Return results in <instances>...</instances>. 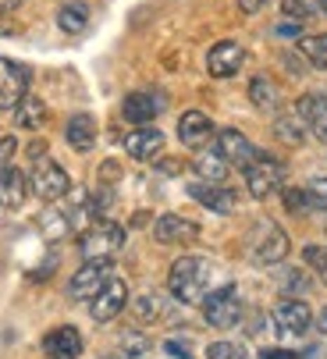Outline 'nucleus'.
Masks as SVG:
<instances>
[{"label":"nucleus","mask_w":327,"mask_h":359,"mask_svg":"<svg viewBox=\"0 0 327 359\" xmlns=\"http://www.w3.org/2000/svg\"><path fill=\"white\" fill-rule=\"evenodd\" d=\"M168 288L178 302L199 306L210 292V264L199 260V256H178L168 271Z\"/></svg>","instance_id":"f257e3e1"},{"label":"nucleus","mask_w":327,"mask_h":359,"mask_svg":"<svg viewBox=\"0 0 327 359\" xmlns=\"http://www.w3.org/2000/svg\"><path fill=\"white\" fill-rule=\"evenodd\" d=\"M288 249H292V242H288L281 224H274V221H256L253 224V231H249V260L253 264L274 267L288 256Z\"/></svg>","instance_id":"f03ea898"},{"label":"nucleus","mask_w":327,"mask_h":359,"mask_svg":"<svg viewBox=\"0 0 327 359\" xmlns=\"http://www.w3.org/2000/svg\"><path fill=\"white\" fill-rule=\"evenodd\" d=\"M121 245H125V228L114 224V221L96 217L86 231H79V252H82V260H114Z\"/></svg>","instance_id":"7ed1b4c3"},{"label":"nucleus","mask_w":327,"mask_h":359,"mask_svg":"<svg viewBox=\"0 0 327 359\" xmlns=\"http://www.w3.org/2000/svg\"><path fill=\"white\" fill-rule=\"evenodd\" d=\"M199 306H203V320L210 327H217V331H232L242 320V299H239V288L235 285L206 292V299Z\"/></svg>","instance_id":"20e7f679"},{"label":"nucleus","mask_w":327,"mask_h":359,"mask_svg":"<svg viewBox=\"0 0 327 359\" xmlns=\"http://www.w3.org/2000/svg\"><path fill=\"white\" fill-rule=\"evenodd\" d=\"M29 189H32V196H39L43 203H61V199L72 192V178H68V171H65L58 161L39 157V161L32 164Z\"/></svg>","instance_id":"39448f33"},{"label":"nucleus","mask_w":327,"mask_h":359,"mask_svg":"<svg viewBox=\"0 0 327 359\" xmlns=\"http://www.w3.org/2000/svg\"><path fill=\"white\" fill-rule=\"evenodd\" d=\"M285 185V164L278 157H267V153H256V161L246 168V189L253 199H267L281 192Z\"/></svg>","instance_id":"423d86ee"},{"label":"nucleus","mask_w":327,"mask_h":359,"mask_svg":"<svg viewBox=\"0 0 327 359\" xmlns=\"http://www.w3.org/2000/svg\"><path fill=\"white\" fill-rule=\"evenodd\" d=\"M111 278H114V264H111V260H86V264L68 278V295H72L75 302H89Z\"/></svg>","instance_id":"0eeeda50"},{"label":"nucleus","mask_w":327,"mask_h":359,"mask_svg":"<svg viewBox=\"0 0 327 359\" xmlns=\"http://www.w3.org/2000/svg\"><path fill=\"white\" fill-rule=\"evenodd\" d=\"M32 72L11 57H0V111H15L22 100L29 96Z\"/></svg>","instance_id":"6e6552de"},{"label":"nucleus","mask_w":327,"mask_h":359,"mask_svg":"<svg viewBox=\"0 0 327 359\" xmlns=\"http://www.w3.org/2000/svg\"><path fill=\"white\" fill-rule=\"evenodd\" d=\"M125 306H128V285L121 278H111L93 299H89V317L96 324H111L114 317L125 313Z\"/></svg>","instance_id":"1a4fd4ad"},{"label":"nucleus","mask_w":327,"mask_h":359,"mask_svg":"<svg viewBox=\"0 0 327 359\" xmlns=\"http://www.w3.org/2000/svg\"><path fill=\"white\" fill-rule=\"evenodd\" d=\"M153 238L160 245H189L199 238V224L182 217V214H160L153 221Z\"/></svg>","instance_id":"9d476101"},{"label":"nucleus","mask_w":327,"mask_h":359,"mask_svg":"<svg viewBox=\"0 0 327 359\" xmlns=\"http://www.w3.org/2000/svg\"><path fill=\"white\" fill-rule=\"evenodd\" d=\"M242 65H246V46L235 43V39H221L217 46H210V54H206V72L213 79H232Z\"/></svg>","instance_id":"9b49d317"},{"label":"nucleus","mask_w":327,"mask_h":359,"mask_svg":"<svg viewBox=\"0 0 327 359\" xmlns=\"http://www.w3.org/2000/svg\"><path fill=\"white\" fill-rule=\"evenodd\" d=\"M270 320L278 324L281 334H302L309 324H313V313H309V306L295 295H285L278 306H274V313H270Z\"/></svg>","instance_id":"f8f14e48"},{"label":"nucleus","mask_w":327,"mask_h":359,"mask_svg":"<svg viewBox=\"0 0 327 359\" xmlns=\"http://www.w3.org/2000/svg\"><path fill=\"white\" fill-rule=\"evenodd\" d=\"M217 153H221V157L232 164V168H249L253 161H256V146L239 132V128H225V132H217Z\"/></svg>","instance_id":"ddd939ff"},{"label":"nucleus","mask_w":327,"mask_h":359,"mask_svg":"<svg viewBox=\"0 0 327 359\" xmlns=\"http://www.w3.org/2000/svg\"><path fill=\"white\" fill-rule=\"evenodd\" d=\"M189 196L196 199V203H203L206 210H213V214H232L235 210V192L232 189H225V185H217V182H192L189 185Z\"/></svg>","instance_id":"4468645a"},{"label":"nucleus","mask_w":327,"mask_h":359,"mask_svg":"<svg viewBox=\"0 0 327 359\" xmlns=\"http://www.w3.org/2000/svg\"><path fill=\"white\" fill-rule=\"evenodd\" d=\"M164 149V132L153 125H135V132L125 135V153L132 161H153Z\"/></svg>","instance_id":"2eb2a0df"},{"label":"nucleus","mask_w":327,"mask_h":359,"mask_svg":"<svg viewBox=\"0 0 327 359\" xmlns=\"http://www.w3.org/2000/svg\"><path fill=\"white\" fill-rule=\"evenodd\" d=\"M295 114L309 125V132L327 146V96L323 93H302L299 104H295Z\"/></svg>","instance_id":"dca6fc26"},{"label":"nucleus","mask_w":327,"mask_h":359,"mask_svg":"<svg viewBox=\"0 0 327 359\" xmlns=\"http://www.w3.org/2000/svg\"><path fill=\"white\" fill-rule=\"evenodd\" d=\"M46 359H79L82 355V334L79 327H53L43 338Z\"/></svg>","instance_id":"f3484780"},{"label":"nucleus","mask_w":327,"mask_h":359,"mask_svg":"<svg viewBox=\"0 0 327 359\" xmlns=\"http://www.w3.org/2000/svg\"><path fill=\"white\" fill-rule=\"evenodd\" d=\"M25 196H29V178L15 164H4L0 168V210H18Z\"/></svg>","instance_id":"a211bd4d"},{"label":"nucleus","mask_w":327,"mask_h":359,"mask_svg":"<svg viewBox=\"0 0 327 359\" xmlns=\"http://www.w3.org/2000/svg\"><path fill=\"white\" fill-rule=\"evenodd\" d=\"M249 104H253L256 111L274 114V111H281V104H285V93H281V86L270 79V75H253V79H249Z\"/></svg>","instance_id":"6ab92c4d"},{"label":"nucleus","mask_w":327,"mask_h":359,"mask_svg":"<svg viewBox=\"0 0 327 359\" xmlns=\"http://www.w3.org/2000/svg\"><path fill=\"white\" fill-rule=\"evenodd\" d=\"M210 135H213V121H210L203 111H185V114L178 118V139H182V146L203 149V146L210 142Z\"/></svg>","instance_id":"aec40b11"},{"label":"nucleus","mask_w":327,"mask_h":359,"mask_svg":"<svg viewBox=\"0 0 327 359\" xmlns=\"http://www.w3.org/2000/svg\"><path fill=\"white\" fill-rule=\"evenodd\" d=\"M164 100L160 96H153V93H132V96H125V104H121V114L132 121V125H149L164 107Z\"/></svg>","instance_id":"412c9836"},{"label":"nucleus","mask_w":327,"mask_h":359,"mask_svg":"<svg viewBox=\"0 0 327 359\" xmlns=\"http://www.w3.org/2000/svg\"><path fill=\"white\" fill-rule=\"evenodd\" d=\"M65 142L75 153H89L96 146V121H93V114H72L68 125H65Z\"/></svg>","instance_id":"4be33fe9"},{"label":"nucleus","mask_w":327,"mask_h":359,"mask_svg":"<svg viewBox=\"0 0 327 359\" xmlns=\"http://www.w3.org/2000/svg\"><path fill=\"white\" fill-rule=\"evenodd\" d=\"M228 171H232V164L221 157V153H217V146L213 149H203L199 157H196V175L203 182H217V185H221L228 178Z\"/></svg>","instance_id":"5701e85b"},{"label":"nucleus","mask_w":327,"mask_h":359,"mask_svg":"<svg viewBox=\"0 0 327 359\" xmlns=\"http://www.w3.org/2000/svg\"><path fill=\"white\" fill-rule=\"evenodd\" d=\"M43 121H46V104H43L39 96H25L22 104L15 107V125H18V128H25V132H39Z\"/></svg>","instance_id":"b1692460"},{"label":"nucleus","mask_w":327,"mask_h":359,"mask_svg":"<svg viewBox=\"0 0 327 359\" xmlns=\"http://www.w3.org/2000/svg\"><path fill=\"white\" fill-rule=\"evenodd\" d=\"M274 135H278L281 142H288V146H302V142H306V135H309V125L292 111V114L274 118Z\"/></svg>","instance_id":"393cba45"},{"label":"nucleus","mask_w":327,"mask_h":359,"mask_svg":"<svg viewBox=\"0 0 327 359\" xmlns=\"http://www.w3.org/2000/svg\"><path fill=\"white\" fill-rule=\"evenodd\" d=\"M39 231H43V238H46V242H58V238H65V235L72 231V221H68V214H65V210L50 207V210L39 217Z\"/></svg>","instance_id":"a878e982"},{"label":"nucleus","mask_w":327,"mask_h":359,"mask_svg":"<svg viewBox=\"0 0 327 359\" xmlns=\"http://www.w3.org/2000/svg\"><path fill=\"white\" fill-rule=\"evenodd\" d=\"M86 22H89V8H86V4H65V8L58 11V29L68 32V36L86 32Z\"/></svg>","instance_id":"bb28decb"},{"label":"nucleus","mask_w":327,"mask_h":359,"mask_svg":"<svg viewBox=\"0 0 327 359\" xmlns=\"http://www.w3.org/2000/svg\"><path fill=\"white\" fill-rule=\"evenodd\" d=\"M299 54H302L313 68H327V32L302 36V39H299Z\"/></svg>","instance_id":"cd10ccee"},{"label":"nucleus","mask_w":327,"mask_h":359,"mask_svg":"<svg viewBox=\"0 0 327 359\" xmlns=\"http://www.w3.org/2000/svg\"><path fill=\"white\" fill-rule=\"evenodd\" d=\"M118 348H121V355H125V359H139V355H146V352H149V338H146V334H139V331H121Z\"/></svg>","instance_id":"c85d7f7f"},{"label":"nucleus","mask_w":327,"mask_h":359,"mask_svg":"<svg viewBox=\"0 0 327 359\" xmlns=\"http://www.w3.org/2000/svg\"><path fill=\"white\" fill-rule=\"evenodd\" d=\"M132 310H135V317H139L142 324H153V320H160V313H164V310H160V295H156V292L139 295Z\"/></svg>","instance_id":"c756f323"},{"label":"nucleus","mask_w":327,"mask_h":359,"mask_svg":"<svg viewBox=\"0 0 327 359\" xmlns=\"http://www.w3.org/2000/svg\"><path fill=\"white\" fill-rule=\"evenodd\" d=\"M281 11H285V18L306 22V18H313L316 11H323V8H320V0H281Z\"/></svg>","instance_id":"7c9ffc66"},{"label":"nucleus","mask_w":327,"mask_h":359,"mask_svg":"<svg viewBox=\"0 0 327 359\" xmlns=\"http://www.w3.org/2000/svg\"><path fill=\"white\" fill-rule=\"evenodd\" d=\"M281 199H285V210H288V214H306V210L313 207L306 189H285V185H281Z\"/></svg>","instance_id":"2f4dec72"},{"label":"nucleus","mask_w":327,"mask_h":359,"mask_svg":"<svg viewBox=\"0 0 327 359\" xmlns=\"http://www.w3.org/2000/svg\"><path fill=\"white\" fill-rule=\"evenodd\" d=\"M206 359H246V348L239 341H213L206 348Z\"/></svg>","instance_id":"473e14b6"},{"label":"nucleus","mask_w":327,"mask_h":359,"mask_svg":"<svg viewBox=\"0 0 327 359\" xmlns=\"http://www.w3.org/2000/svg\"><path fill=\"white\" fill-rule=\"evenodd\" d=\"M281 292L285 295H302V292H309V278L302 271H285L281 274Z\"/></svg>","instance_id":"72a5a7b5"},{"label":"nucleus","mask_w":327,"mask_h":359,"mask_svg":"<svg viewBox=\"0 0 327 359\" xmlns=\"http://www.w3.org/2000/svg\"><path fill=\"white\" fill-rule=\"evenodd\" d=\"M302 256H306V264H309L313 271H320V274H327V249H323V245H316V242H309V245L302 249Z\"/></svg>","instance_id":"f704fd0d"},{"label":"nucleus","mask_w":327,"mask_h":359,"mask_svg":"<svg viewBox=\"0 0 327 359\" xmlns=\"http://www.w3.org/2000/svg\"><path fill=\"white\" fill-rule=\"evenodd\" d=\"M306 192H309V203L316 210H327V178H313L306 185Z\"/></svg>","instance_id":"c9c22d12"},{"label":"nucleus","mask_w":327,"mask_h":359,"mask_svg":"<svg viewBox=\"0 0 327 359\" xmlns=\"http://www.w3.org/2000/svg\"><path fill=\"white\" fill-rule=\"evenodd\" d=\"M15 149H18V139H15V135L0 139V164H8V161L15 157Z\"/></svg>","instance_id":"e433bc0d"},{"label":"nucleus","mask_w":327,"mask_h":359,"mask_svg":"<svg viewBox=\"0 0 327 359\" xmlns=\"http://www.w3.org/2000/svg\"><path fill=\"white\" fill-rule=\"evenodd\" d=\"M270 4V0H239V11L242 15H256V11H263Z\"/></svg>","instance_id":"4c0bfd02"},{"label":"nucleus","mask_w":327,"mask_h":359,"mask_svg":"<svg viewBox=\"0 0 327 359\" xmlns=\"http://www.w3.org/2000/svg\"><path fill=\"white\" fill-rule=\"evenodd\" d=\"M260 359H295V352H288V348H263Z\"/></svg>","instance_id":"58836bf2"},{"label":"nucleus","mask_w":327,"mask_h":359,"mask_svg":"<svg viewBox=\"0 0 327 359\" xmlns=\"http://www.w3.org/2000/svg\"><path fill=\"white\" fill-rule=\"evenodd\" d=\"M164 348H168L171 355H178V359H192V352L185 345H178V341H164Z\"/></svg>","instance_id":"ea45409f"},{"label":"nucleus","mask_w":327,"mask_h":359,"mask_svg":"<svg viewBox=\"0 0 327 359\" xmlns=\"http://www.w3.org/2000/svg\"><path fill=\"white\" fill-rule=\"evenodd\" d=\"M39 157H46V142H39V139H36V142H32V146H29V161H32V164H36V161H39Z\"/></svg>","instance_id":"a19ab883"},{"label":"nucleus","mask_w":327,"mask_h":359,"mask_svg":"<svg viewBox=\"0 0 327 359\" xmlns=\"http://www.w3.org/2000/svg\"><path fill=\"white\" fill-rule=\"evenodd\" d=\"M299 25H302V22H292V18H288V22H285V25H278L274 32H278V36H299Z\"/></svg>","instance_id":"79ce46f5"},{"label":"nucleus","mask_w":327,"mask_h":359,"mask_svg":"<svg viewBox=\"0 0 327 359\" xmlns=\"http://www.w3.org/2000/svg\"><path fill=\"white\" fill-rule=\"evenodd\" d=\"M281 61H285V68H288V72H295V75H302V68H306V65L299 61V54H295V57H292V54H285Z\"/></svg>","instance_id":"37998d69"},{"label":"nucleus","mask_w":327,"mask_h":359,"mask_svg":"<svg viewBox=\"0 0 327 359\" xmlns=\"http://www.w3.org/2000/svg\"><path fill=\"white\" fill-rule=\"evenodd\" d=\"M22 8V0H0V15H8V11H18Z\"/></svg>","instance_id":"c03bdc74"},{"label":"nucleus","mask_w":327,"mask_h":359,"mask_svg":"<svg viewBox=\"0 0 327 359\" xmlns=\"http://www.w3.org/2000/svg\"><path fill=\"white\" fill-rule=\"evenodd\" d=\"M149 221H153V217H149V214H146V210H139V214H135V217H132V228H146V224H149Z\"/></svg>","instance_id":"a18cd8bd"},{"label":"nucleus","mask_w":327,"mask_h":359,"mask_svg":"<svg viewBox=\"0 0 327 359\" xmlns=\"http://www.w3.org/2000/svg\"><path fill=\"white\" fill-rule=\"evenodd\" d=\"M316 327H320V334H327V306H323V313H320V320H316Z\"/></svg>","instance_id":"49530a36"},{"label":"nucleus","mask_w":327,"mask_h":359,"mask_svg":"<svg viewBox=\"0 0 327 359\" xmlns=\"http://www.w3.org/2000/svg\"><path fill=\"white\" fill-rule=\"evenodd\" d=\"M320 8H323V11H327V0H320Z\"/></svg>","instance_id":"de8ad7c7"}]
</instances>
